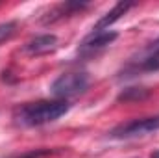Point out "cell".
<instances>
[{
  "label": "cell",
  "instance_id": "obj_6",
  "mask_svg": "<svg viewBox=\"0 0 159 158\" xmlns=\"http://www.w3.org/2000/svg\"><path fill=\"white\" fill-rule=\"evenodd\" d=\"M117 39V34L115 32H93L87 39L83 41V48H100V47H106V45H111L113 41Z\"/></svg>",
  "mask_w": 159,
  "mask_h": 158
},
{
  "label": "cell",
  "instance_id": "obj_3",
  "mask_svg": "<svg viewBox=\"0 0 159 158\" xmlns=\"http://www.w3.org/2000/svg\"><path fill=\"white\" fill-rule=\"evenodd\" d=\"M159 130V116L154 117H144V119H135L131 123L120 125L109 132L111 138L117 140H128V138H137V136H146L150 132Z\"/></svg>",
  "mask_w": 159,
  "mask_h": 158
},
{
  "label": "cell",
  "instance_id": "obj_8",
  "mask_svg": "<svg viewBox=\"0 0 159 158\" xmlns=\"http://www.w3.org/2000/svg\"><path fill=\"white\" fill-rule=\"evenodd\" d=\"M15 28H17V22H4V24H0V43L9 39L15 34Z\"/></svg>",
  "mask_w": 159,
  "mask_h": 158
},
{
  "label": "cell",
  "instance_id": "obj_7",
  "mask_svg": "<svg viewBox=\"0 0 159 158\" xmlns=\"http://www.w3.org/2000/svg\"><path fill=\"white\" fill-rule=\"evenodd\" d=\"M148 95H150V91L144 89V87H128V89H124L119 95V101H124V102L143 101V99H146Z\"/></svg>",
  "mask_w": 159,
  "mask_h": 158
},
{
  "label": "cell",
  "instance_id": "obj_5",
  "mask_svg": "<svg viewBox=\"0 0 159 158\" xmlns=\"http://www.w3.org/2000/svg\"><path fill=\"white\" fill-rule=\"evenodd\" d=\"M135 6V2H119V4H115L113 6V9L111 11H107L96 24H94V28L93 30H96V32H104V28H109L115 21H119L120 17L129 9V7H133Z\"/></svg>",
  "mask_w": 159,
  "mask_h": 158
},
{
  "label": "cell",
  "instance_id": "obj_2",
  "mask_svg": "<svg viewBox=\"0 0 159 158\" xmlns=\"http://www.w3.org/2000/svg\"><path fill=\"white\" fill-rule=\"evenodd\" d=\"M89 87V75L87 73H65L54 80L50 91L54 97L65 101L67 97H74L83 93Z\"/></svg>",
  "mask_w": 159,
  "mask_h": 158
},
{
  "label": "cell",
  "instance_id": "obj_1",
  "mask_svg": "<svg viewBox=\"0 0 159 158\" xmlns=\"http://www.w3.org/2000/svg\"><path fill=\"white\" fill-rule=\"evenodd\" d=\"M69 102L67 101H39L32 102L20 108L19 112V123L26 126H41L52 121H57L61 116L69 112Z\"/></svg>",
  "mask_w": 159,
  "mask_h": 158
},
{
  "label": "cell",
  "instance_id": "obj_9",
  "mask_svg": "<svg viewBox=\"0 0 159 158\" xmlns=\"http://www.w3.org/2000/svg\"><path fill=\"white\" fill-rule=\"evenodd\" d=\"M152 56H157L159 58V41L156 43V47H154V54H152Z\"/></svg>",
  "mask_w": 159,
  "mask_h": 158
},
{
  "label": "cell",
  "instance_id": "obj_4",
  "mask_svg": "<svg viewBox=\"0 0 159 158\" xmlns=\"http://www.w3.org/2000/svg\"><path fill=\"white\" fill-rule=\"evenodd\" d=\"M57 37L54 34H44V36H37L32 41L26 43L24 50L32 56H43V54H50L57 48Z\"/></svg>",
  "mask_w": 159,
  "mask_h": 158
},
{
  "label": "cell",
  "instance_id": "obj_10",
  "mask_svg": "<svg viewBox=\"0 0 159 158\" xmlns=\"http://www.w3.org/2000/svg\"><path fill=\"white\" fill-rule=\"evenodd\" d=\"M150 158H159V151H156V153H152V156Z\"/></svg>",
  "mask_w": 159,
  "mask_h": 158
}]
</instances>
